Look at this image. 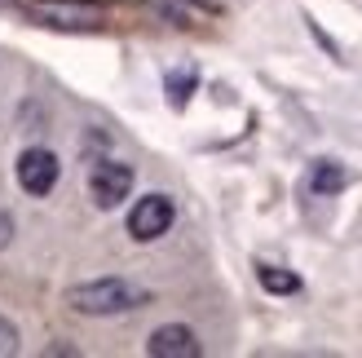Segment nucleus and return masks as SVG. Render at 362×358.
<instances>
[{"label": "nucleus", "instance_id": "nucleus-13", "mask_svg": "<svg viewBox=\"0 0 362 358\" xmlns=\"http://www.w3.org/2000/svg\"><path fill=\"white\" fill-rule=\"evenodd\" d=\"M0 5H9V0H0Z\"/></svg>", "mask_w": 362, "mask_h": 358}, {"label": "nucleus", "instance_id": "nucleus-11", "mask_svg": "<svg viewBox=\"0 0 362 358\" xmlns=\"http://www.w3.org/2000/svg\"><path fill=\"white\" fill-rule=\"evenodd\" d=\"M9 235H13V217L0 212V248H9Z\"/></svg>", "mask_w": 362, "mask_h": 358}, {"label": "nucleus", "instance_id": "nucleus-7", "mask_svg": "<svg viewBox=\"0 0 362 358\" xmlns=\"http://www.w3.org/2000/svg\"><path fill=\"white\" fill-rule=\"evenodd\" d=\"M349 186V173L336 164V159H318V164L310 168V190L314 195H340Z\"/></svg>", "mask_w": 362, "mask_h": 358}, {"label": "nucleus", "instance_id": "nucleus-12", "mask_svg": "<svg viewBox=\"0 0 362 358\" xmlns=\"http://www.w3.org/2000/svg\"><path fill=\"white\" fill-rule=\"evenodd\" d=\"M194 5H204V9H212V0H194Z\"/></svg>", "mask_w": 362, "mask_h": 358}, {"label": "nucleus", "instance_id": "nucleus-1", "mask_svg": "<svg viewBox=\"0 0 362 358\" xmlns=\"http://www.w3.org/2000/svg\"><path fill=\"white\" fill-rule=\"evenodd\" d=\"M151 292L137 288L133 279H88V283H76L66 288V306L76 314H88V318H111V314H129L137 306H146Z\"/></svg>", "mask_w": 362, "mask_h": 358}, {"label": "nucleus", "instance_id": "nucleus-6", "mask_svg": "<svg viewBox=\"0 0 362 358\" xmlns=\"http://www.w3.org/2000/svg\"><path fill=\"white\" fill-rule=\"evenodd\" d=\"M146 354L151 358H199V354H204V345H199V336L186 323H164V328L151 332Z\"/></svg>", "mask_w": 362, "mask_h": 358}, {"label": "nucleus", "instance_id": "nucleus-3", "mask_svg": "<svg viewBox=\"0 0 362 358\" xmlns=\"http://www.w3.org/2000/svg\"><path fill=\"white\" fill-rule=\"evenodd\" d=\"M133 168L119 164V159H98L93 168H88V195H93L98 208H119L124 200L133 195Z\"/></svg>", "mask_w": 362, "mask_h": 358}, {"label": "nucleus", "instance_id": "nucleus-9", "mask_svg": "<svg viewBox=\"0 0 362 358\" xmlns=\"http://www.w3.org/2000/svg\"><path fill=\"white\" fill-rule=\"evenodd\" d=\"M194 84H199V76H194V71H173V76H168V102L177 106V111H181V106L190 102Z\"/></svg>", "mask_w": 362, "mask_h": 358}, {"label": "nucleus", "instance_id": "nucleus-8", "mask_svg": "<svg viewBox=\"0 0 362 358\" xmlns=\"http://www.w3.org/2000/svg\"><path fill=\"white\" fill-rule=\"evenodd\" d=\"M257 279H261V288L274 292V296H292V292H300V279H296L292 270H283V265H257Z\"/></svg>", "mask_w": 362, "mask_h": 358}, {"label": "nucleus", "instance_id": "nucleus-5", "mask_svg": "<svg viewBox=\"0 0 362 358\" xmlns=\"http://www.w3.org/2000/svg\"><path fill=\"white\" fill-rule=\"evenodd\" d=\"M18 186H23L27 195H49L53 186H58V177H62V164H58V155L53 151H45V146H31V151H23L18 155Z\"/></svg>", "mask_w": 362, "mask_h": 358}, {"label": "nucleus", "instance_id": "nucleus-2", "mask_svg": "<svg viewBox=\"0 0 362 358\" xmlns=\"http://www.w3.org/2000/svg\"><path fill=\"white\" fill-rule=\"evenodd\" d=\"M27 18L53 31H93L106 23V5L102 0H31Z\"/></svg>", "mask_w": 362, "mask_h": 358}, {"label": "nucleus", "instance_id": "nucleus-10", "mask_svg": "<svg viewBox=\"0 0 362 358\" xmlns=\"http://www.w3.org/2000/svg\"><path fill=\"white\" fill-rule=\"evenodd\" d=\"M18 350H23V336H18V328L0 314V358H13Z\"/></svg>", "mask_w": 362, "mask_h": 358}, {"label": "nucleus", "instance_id": "nucleus-4", "mask_svg": "<svg viewBox=\"0 0 362 358\" xmlns=\"http://www.w3.org/2000/svg\"><path fill=\"white\" fill-rule=\"evenodd\" d=\"M173 221H177V208H173L168 195H141L129 212V235L137 243H155L159 235L173 230Z\"/></svg>", "mask_w": 362, "mask_h": 358}]
</instances>
